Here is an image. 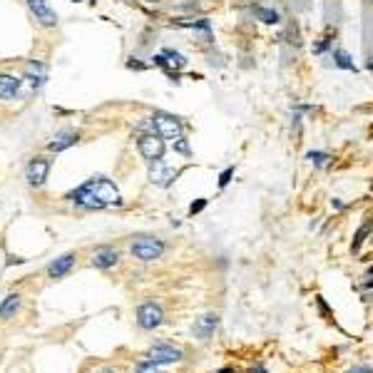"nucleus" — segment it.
<instances>
[{
    "instance_id": "1",
    "label": "nucleus",
    "mask_w": 373,
    "mask_h": 373,
    "mask_svg": "<svg viewBox=\"0 0 373 373\" xmlns=\"http://www.w3.org/2000/svg\"><path fill=\"white\" fill-rule=\"evenodd\" d=\"M68 199L80 204V207H85V209H107V207H120L122 204L120 189L105 177L87 179L80 189L68 194Z\"/></svg>"
},
{
    "instance_id": "2",
    "label": "nucleus",
    "mask_w": 373,
    "mask_h": 373,
    "mask_svg": "<svg viewBox=\"0 0 373 373\" xmlns=\"http://www.w3.org/2000/svg\"><path fill=\"white\" fill-rule=\"evenodd\" d=\"M152 127L159 137L164 140H179L182 137V122L174 117V115H167V112H154L152 115Z\"/></svg>"
},
{
    "instance_id": "3",
    "label": "nucleus",
    "mask_w": 373,
    "mask_h": 373,
    "mask_svg": "<svg viewBox=\"0 0 373 373\" xmlns=\"http://www.w3.org/2000/svg\"><path fill=\"white\" fill-rule=\"evenodd\" d=\"M132 254L140 259V261H154L164 254V244L154 236H137L132 241Z\"/></svg>"
},
{
    "instance_id": "4",
    "label": "nucleus",
    "mask_w": 373,
    "mask_h": 373,
    "mask_svg": "<svg viewBox=\"0 0 373 373\" xmlns=\"http://www.w3.org/2000/svg\"><path fill=\"white\" fill-rule=\"evenodd\" d=\"M162 321H164V311H162L159 303H154V301L140 303V308H137V326H140V328L154 331V328L162 326Z\"/></svg>"
},
{
    "instance_id": "5",
    "label": "nucleus",
    "mask_w": 373,
    "mask_h": 373,
    "mask_svg": "<svg viewBox=\"0 0 373 373\" xmlns=\"http://www.w3.org/2000/svg\"><path fill=\"white\" fill-rule=\"evenodd\" d=\"M137 149H140V154L147 159L149 164H152V162H159V159L164 157V140H162L157 132L142 135V137L137 140Z\"/></svg>"
},
{
    "instance_id": "6",
    "label": "nucleus",
    "mask_w": 373,
    "mask_h": 373,
    "mask_svg": "<svg viewBox=\"0 0 373 373\" xmlns=\"http://www.w3.org/2000/svg\"><path fill=\"white\" fill-rule=\"evenodd\" d=\"M182 358H184V353L179 348L169 346V343H157L154 348H149L147 353V361L157 363V366H162V363H179Z\"/></svg>"
},
{
    "instance_id": "7",
    "label": "nucleus",
    "mask_w": 373,
    "mask_h": 373,
    "mask_svg": "<svg viewBox=\"0 0 373 373\" xmlns=\"http://www.w3.org/2000/svg\"><path fill=\"white\" fill-rule=\"evenodd\" d=\"M177 174H179V172L172 169V167H167L162 159L149 164V182H152L154 187H169V184L177 179Z\"/></svg>"
},
{
    "instance_id": "8",
    "label": "nucleus",
    "mask_w": 373,
    "mask_h": 373,
    "mask_svg": "<svg viewBox=\"0 0 373 373\" xmlns=\"http://www.w3.org/2000/svg\"><path fill=\"white\" fill-rule=\"evenodd\" d=\"M25 3H28L30 13L35 15V20H38L43 28H55V25H58V15H55V10H53L45 0H25Z\"/></svg>"
},
{
    "instance_id": "9",
    "label": "nucleus",
    "mask_w": 373,
    "mask_h": 373,
    "mask_svg": "<svg viewBox=\"0 0 373 373\" xmlns=\"http://www.w3.org/2000/svg\"><path fill=\"white\" fill-rule=\"evenodd\" d=\"M48 172H50V159H45V157H35V159H30L25 174H28V182H30L33 187H40V184H45Z\"/></svg>"
},
{
    "instance_id": "10",
    "label": "nucleus",
    "mask_w": 373,
    "mask_h": 373,
    "mask_svg": "<svg viewBox=\"0 0 373 373\" xmlns=\"http://www.w3.org/2000/svg\"><path fill=\"white\" fill-rule=\"evenodd\" d=\"M217 326H219V316H217V313H204L202 318L194 321L192 333H194V338L207 341V338H212V333L217 331Z\"/></svg>"
},
{
    "instance_id": "11",
    "label": "nucleus",
    "mask_w": 373,
    "mask_h": 373,
    "mask_svg": "<svg viewBox=\"0 0 373 373\" xmlns=\"http://www.w3.org/2000/svg\"><path fill=\"white\" fill-rule=\"evenodd\" d=\"M117 251L115 249H110V246H102V249H97L95 251V256H92V266L95 269H110V266H115L117 264Z\"/></svg>"
},
{
    "instance_id": "12",
    "label": "nucleus",
    "mask_w": 373,
    "mask_h": 373,
    "mask_svg": "<svg viewBox=\"0 0 373 373\" xmlns=\"http://www.w3.org/2000/svg\"><path fill=\"white\" fill-rule=\"evenodd\" d=\"M77 132L75 130H63V132H58L55 137H53V142L48 145V149L50 152H63V149H68V147H73L75 142H77Z\"/></svg>"
},
{
    "instance_id": "13",
    "label": "nucleus",
    "mask_w": 373,
    "mask_h": 373,
    "mask_svg": "<svg viewBox=\"0 0 373 373\" xmlns=\"http://www.w3.org/2000/svg\"><path fill=\"white\" fill-rule=\"evenodd\" d=\"M73 264H75V254H65V256L55 259V261L48 266V274H50L53 279H63V276L73 269Z\"/></svg>"
},
{
    "instance_id": "14",
    "label": "nucleus",
    "mask_w": 373,
    "mask_h": 373,
    "mask_svg": "<svg viewBox=\"0 0 373 373\" xmlns=\"http://www.w3.org/2000/svg\"><path fill=\"white\" fill-rule=\"evenodd\" d=\"M20 90V80L13 75H0V100H10L15 97Z\"/></svg>"
},
{
    "instance_id": "15",
    "label": "nucleus",
    "mask_w": 373,
    "mask_h": 373,
    "mask_svg": "<svg viewBox=\"0 0 373 373\" xmlns=\"http://www.w3.org/2000/svg\"><path fill=\"white\" fill-rule=\"evenodd\" d=\"M25 75H28V80H30L35 87H40V85L45 82V65L38 63V60H30V63L25 65Z\"/></svg>"
},
{
    "instance_id": "16",
    "label": "nucleus",
    "mask_w": 373,
    "mask_h": 373,
    "mask_svg": "<svg viewBox=\"0 0 373 373\" xmlns=\"http://www.w3.org/2000/svg\"><path fill=\"white\" fill-rule=\"evenodd\" d=\"M18 308H20V296H18V294L5 296L3 303H0V318H13V316L18 313Z\"/></svg>"
},
{
    "instance_id": "17",
    "label": "nucleus",
    "mask_w": 373,
    "mask_h": 373,
    "mask_svg": "<svg viewBox=\"0 0 373 373\" xmlns=\"http://www.w3.org/2000/svg\"><path fill=\"white\" fill-rule=\"evenodd\" d=\"M254 15H256L261 23H266V25H279V23H281V15H279V10H274V8H261V5H256V8H254Z\"/></svg>"
},
{
    "instance_id": "18",
    "label": "nucleus",
    "mask_w": 373,
    "mask_h": 373,
    "mask_svg": "<svg viewBox=\"0 0 373 373\" xmlns=\"http://www.w3.org/2000/svg\"><path fill=\"white\" fill-rule=\"evenodd\" d=\"M371 229H373V219H366V224L356 231V236H353V244H351V251L353 254H358L361 251V246H363V241H366V236L371 234Z\"/></svg>"
},
{
    "instance_id": "19",
    "label": "nucleus",
    "mask_w": 373,
    "mask_h": 373,
    "mask_svg": "<svg viewBox=\"0 0 373 373\" xmlns=\"http://www.w3.org/2000/svg\"><path fill=\"white\" fill-rule=\"evenodd\" d=\"M333 63H336V68H341V70H356L351 55H348L343 48H336V50H333Z\"/></svg>"
},
{
    "instance_id": "20",
    "label": "nucleus",
    "mask_w": 373,
    "mask_h": 373,
    "mask_svg": "<svg viewBox=\"0 0 373 373\" xmlns=\"http://www.w3.org/2000/svg\"><path fill=\"white\" fill-rule=\"evenodd\" d=\"M162 55L167 58V63H169L172 68H184V65H187V58H184L182 53H177V50H169V48H164V50H162Z\"/></svg>"
},
{
    "instance_id": "21",
    "label": "nucleus",
    "mask_w": 373,
    "mask_h": 373,
    "mask_svg": "<svg viewBox=\"0 0 373 373\" xmlns=\"http://www.w3.org/2000/svg\"><path fill=\"white\" fill-rule=\"evenodd\" d=\"M306 159H308V162H311L313 167H323V164L328 162V154H326V152H318V149H316V152H308V154H306Z\"/></svg>"
},
{
    "instance_id": "22",
    "label": "nucleus",
    "mask_w": 373,
    "mask_h": 373,
    "mask_svg": "<svg viewBox=\"0 0 373 373\" xmlns=\"http://www.w3.org/2000/svg\"><path fill=\"white\" fill-rule=\"evenodd\" d=\"M137 373H162V371H159V366H157V363H152V361H142V363L137 366Z\"/></svg>"
},
{
    "instance_id": "23",
    "label": "nucleus",
    "mask_w": 373,
    "mask_h": 373,
    "mask_svg": "<svg viewBox=\"0 0 373 373\" xmlns=\"http://www.w3.org/2000/svg\"><path fill=\"white\" fill-rule=\"evenodd\" d=\"M231 177H234V167H226L222 172V177H219V187H226L231 182Z\"/></svg>"
},
{
    "instance_id": "24",
    "label": "nucleus",
    "mask_w": 373,
    "mask_h": 373,
    "mask_svg": "<svg viewBox=\"0 0 373 373\" xmlns=\"http://www.w3.org/2000/svg\"><path fill=\"white\" fill-rule=\"evenodd\" d=\"M204 207H207V199H197V202H194V204L189 207V214L194 217V214H199V212H202Z\"/></svg>"
},
{
    "instance_id": "25",
    "label": "nucleus",
    "mask_w": 373,
    "mask_h": 373,
    "mask_svg": "<svg viewBox=\"0 0 373 373\" xmlns=\"http://www.w3.org/2000/svg\"><path fill=\"white\" fill-rule=\"evenodd\" d=\"M174 149H177V152H182V154H189V145H187V140H184V137L174 140Z\"/></svg>"
},
{
    "instance_id": "26",
    "label": "nucleus",
    "mask_w": 373,
    "mask_h": 373,
    "mask_svg": "<svg viewBox=\"0 0 373 373\" xmlns=\"http://www.w3.org/2000/svg\"><path fill=\"white\" fill-rule=\"evenodd\" d=\"M328 45H331V40H321L313 45V53H323V50H328Z\"/></svg>"
},
{
    "instance_id": "27",
    "label": "nucleus",
    "mask_w": 373,
    "mask_h": 373,
    "mask_svg": "<svg viewBox=\"0 0 373 373\" xmlns=\"http://www.w3.org/2000/svg\"><path fill=\"white\" fill-rule=\"evenodd\" d=\"M346 373H373L371 366H356V368H351V371H346Z\"/></svg>"
},
{
    "instance_id": "28",
    "label": "nucleus",
    "mask_w": 373,
    "mask_h": 373,
    "mask_svg": "<svg viewBox=\"0 0 373 373\" xmlns=\"http://www.w3.org/2000/svg\"><path fill=\"white\" fill-rule=\"evenodd\" d=\"M331 207H333V209H343V202H338V199H331Z\"/></svg>"
},
{
    "instance_id": "29",
    "label": "nucleus",
    "mask_w": 373,
    "mask_h": 373,
    "mask_svg": "<svg viewBox=\"0 0 373 373\" xmlns=\"http://www.w3.org/2000/svg\"><path fill=\"white\" fill-rule=\"evenodd\" d=\"M249 373H266V368H264V366H256V368H251Z\"/></svg>"
},
{
    "instance_id": "30",
    "label": "nucleus",
    "mask_w": 373,
    "mask_h": 373,
    "mask_svg": "<svg viewBox=\"0 0 373 373\" xmlns=\"http://www.w3.org/2000/svg\"><path fill=\"white\" fill-rule=\"evenodd\" d=\"M366 289H373V279H368V281H366Z\"/></svg>"
},
{
    "instance_id": "31",
    "label": "nucleus",
    "mask_w": 373,
    "mask_h": 373,
    "mask_svg": "<svg viewBox=\"0 0 373 373\" xmlns=\"http://www.w3.org/2000/svg\"><path fill=\"white\" fill-rule=\"evenodd\" d=\"M368 70H373V58H371V60H368Z\"/></svg>"
},
{
    "instance_id": "32",
    "label": "nucleus",
    "mask_w": 373,
    "mask_h": 373,
    "mask_svg": "<svg viewBox=\"0 0 373 373\" xmlns=\"http://www.w3.org/2000/svg\"><path fill=\"white\" fill-rule=\"evenodd\" d=\"M100 373H115V371L112 368H105V371H100Z\"/></svg>"
},
{
    "instance_id": "33",
    "label": "nucleus",
    "mask_w": 373,
    "mask_h": 373,
    "mask_svg": "<svg viewBox=\"0 0 373 373\" xmlns=\"http://www.w3.org/2000/svg\"><path fill=\"white\" fill-rule=\"evenodd\" d=\"M371 276H373V266H371Z\"/></svg>"
},
{
    "instance_id": "34",
    "label": "nucleus",
    "mask_w": 373,
    "mask_h": 373,
    "mask_svg": "<svg viewBox=\"0 0 373 373\" xmlns=\"http://www.w3.org/2000/svg\"><path fill=\"white\" fill-rule=\"evenodd\" d=\"M73 3H80V0H73Z\"/></svg>"
}]
</instances>
